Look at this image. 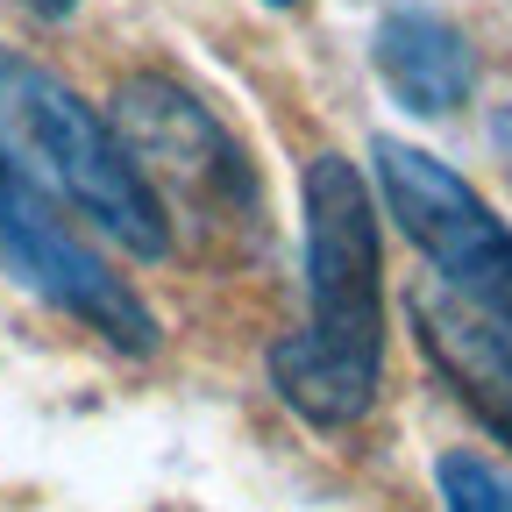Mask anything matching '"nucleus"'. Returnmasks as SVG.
I'll return each instance as SVG.
<instances>
[{"label": "nucleus", "mask_w": 512, "mask_h": 512, "mask_svg": "<svg viewBox=\"0 0 512 512\" xmlns=\"http://www.w3.org/2000/svg\"><path fill=\"white\" fill-rule=\"evenodd\" d=\"M434 491H441V512H512V470L477 456V448H441Z\"/></svg>", "instance_id": "8"}, {"label": "nucleus", "mask_w": 512, "mask_h": 512, "mask_svg": "<svg viewBox=\"0 0 512 512\" xmlns=\"http://www.w3.org/2000/svg\"><path fill=\"white\" fill-rule=\"evenodd\" d=\"M0 150H8L50 200H64L79 221H93L107 242H121L136 264H164L178 249L157 192L143 185L136 157L121 150L100 107H86L57 72L0 43Z\"/></svg>", "instance_id": "2"}, {"label": "nucleus", "mask_w": 512, "mask_h": 512, "mask_svg": "<svg viewBox=\"0 0 512 512\" xmlns=\"http://www.w3.org/2000/svg\"><path fill=\"white\" fill-rule=\"evenodd\" d=\"M306 214V320L271 342V392L306 427H356L384 384V221L363 164L320 150L299 178Z\"/></svg>", "instance_id": "1"}, {"label": "nucleus", "mask_w": 512, "mask_h": 512, "mask_svg": "<svg viewBox=\"0 0 512 512\" xmlns=\"http://www.w3.org/2000/svg\"><path fill=\"white\" fill-rule=\"evenodd\" d=\"M264 8H306V0H264Z\"/></svg>", "instance_id": "11"}, {"label": "nucleus", "mask_w": 512, "mask_h": 512, "mask_svg": "<svg viewBox=\"0 0 512 512\" xmlns=\"http://www.w3.org/2000/svg\"><path fill=\"white\" fill-rule=\"evenodd\" d=\"M420 356L441 370V384L470 406V420L512 456V328L484 320L477 306L448 292H413Z\"/></svg>", "instance_id": "7"}, {"label": "nucleus", "mask_w": 512, "mask_h": 512, "mask_svg": "<svg viewBox=\"0 0 512 512\" xmlns=\"http://www.w3.org/2000/svg\"><path fill=\"white\" fill-rule=\"evenodd\" d=\"M491 157L505 164V185H512V107H491Z\"/></svg>", "instance_id": "9"}, {"label": "nucleus", "mask_w": 512, "mask_h": 512, "mask_svg": "<svg viewBox=\"0 0 512 512\" xmlns=\"http://www.w3.org/2000/svg\"><path fill=\"white\" fill-rule=\"evenodd\" d=\"M0 271L121 356H157V342H164L157 306L72 221V207L50 200L8 150H0Z\"/></svg>", "instance_id": "4"}, {"label": "nucleus", "mask_w": 512, "mask_h": 512, "mask_svg": "<svg viewBox=\"0 0 512 512\" xmlns=\"http://www.w3.org/2000/svg\"><path fill=\"white\" fill-rule=\"evenodd\" d=\"M22 15H36V22H64V15H79L86 0H15Z\"/></svg>", "instance_id": "10"}, {"label": "nucleus", "mask_w": 512, "mask_h": 512, "mask_svg": "<svg viewBox=\"0 0 512 512\" xmlns=\"http://www.w3.org/2000/svg\"><path fill=\"white\" fill-rule=\"evenodd\" d=\"M107 128L121 136V150L136 157L143 185L157 192V207L178 235V214L200 235H235L256 228L264 214V185H256L249 150L235 143V128L164 72H128L114 86Z\"/></svg>", "instance_id": "3"}, {"label": "nucleus", "mask_w": 512, "mask_h": 512, "mask_svg": "<svg viewBox=\"0 0 512 512\" xmlns=\"http://www.w3.org/2000/svg\"><path fill=\"white\" fill-rule=\"evenodd\" d=\"M370 72L413 121H448L477 93V50L463 22H448L427 0H392L370 29Z\"/></svg>", "instance_id": "6"}, {"label": "nucleus", "mask_w": 512, "mask_h": 512, "mask_svg": "<svg viewBox=\"0 0 512 512\" xmlns=\"http://www.w3.org/2000/svg\"><path fill=\"white\" fill-rule=\"evenodd\" d=\"M370 200L441 271L448 299L512 328V221L456 164H441L434 150L406 136H370Z\"/></svg>", "instance_id": "5"}]
</instances>
